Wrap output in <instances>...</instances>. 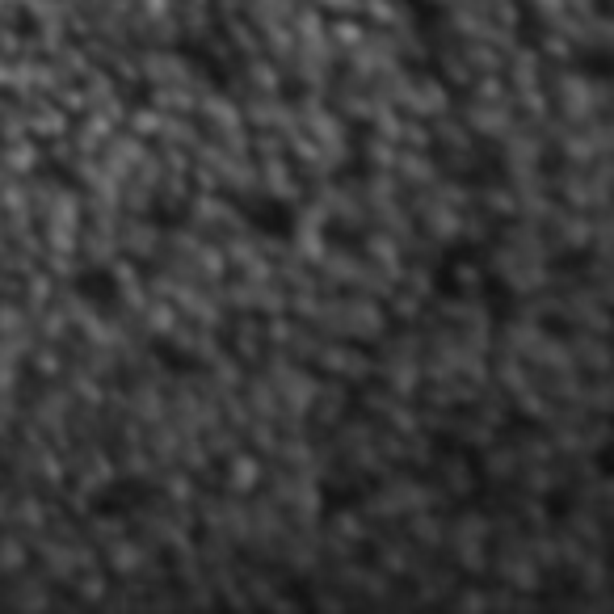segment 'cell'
I'll return each instance as SVG.
<instances>
[{
    "label": "cell",
    "instance_id": "cell-1",
    "mask_svg": "<svg viewBox=\"0 0 614 614\" xmlns=\"http://www.w3.org/2000/svg\"><path fill=\"white\" fill-rule=\"evenodd\" d=\"M76 295L93 307H110L118 299V282L110 270H85V274H76Z\"/></svg>",
    "mask_w": 614,
    "mask_h": 614
}]
</instances>
